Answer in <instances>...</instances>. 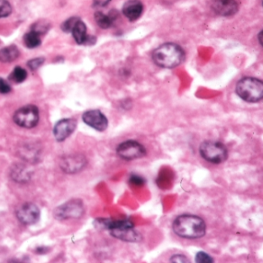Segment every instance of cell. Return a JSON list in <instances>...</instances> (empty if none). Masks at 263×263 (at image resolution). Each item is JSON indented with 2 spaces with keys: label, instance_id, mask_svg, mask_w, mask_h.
<instances>
[{
  "label": "cell",
  "instance_id": "obj_16",
  "mask_svg": "<svg viewBox=\"0 0 263 263\" xmlns=\"http://www.w3.org/2000/svg\"><path fill=\"white\" fill-rule=\"evenodd\" d=\"M19 50L16 45H10L0 50V62L11 63L19 57Z\"/></svg>",
  "mask_w": 263,
  "mask_h": 263
},
{
  "label": "cell",
  "instance_id": "obj_19",
  "mask_svg": "<svg viewBox=\"0 0 263 263\" xmlns=\"http://www.w3.org/2000/svg\"><path fill=\"white\" fill-rule=\"evenodd\" d=\"M26 78H27V72L26 70L21 67H16L10 74L9 80L14 82L15 84H21L26 80Z\"/></svg>",
  "mask_w": 263,
  "mask_h": 263
},
{
  "label": "cell",
  "instance_id": "obj_27",
  "mask_svg": "<svg viewBox=\"0 0 263 263\" xmlns=\"http://www.w3.org/2000/svg\"><path fill=\"white\" fill-rule=\"evenodd\" d=\"M11 91V86L10 84L6 80H4L3 78L0 77V94H7L10 93Z\"/></svg>",
  "mask_w": 263,
  "mask_h": 263
},
{
  "label": "cell",
  "instance_id": "obj_9",
  "mask_svg": "<svg viewBox=\"0 0 263 263\" xmlns=\"http://www.w3.org/2000/svg\"><path fill=\"white\" fill-rule=\"evenodd\" d=\"M17 217L22 224L31 225L38 223L39 220L40 210L39 207L34 203H25L17 210Z\"/></svg>",
  "mask_w": 263,
  "mask_h": 263
},
{
  "label": "cell",
  "instance_id": "obj_6",
  "mask_svg": "<svg viewBox=\"0 0 263 263\" xmlns=\"http://www.w3.org/2000/svg\"><path fill=\"white\" fill-rule=\"evenodd\" d=\"M84 214V206L80 199H71L54 210V216L59 221L79 219Z\"/></svg>",
  "mask_w": 263,
  "mask_h": 263
},
{
  "label": "cell",
  "instance_id": "obj_3",
  "mask_svg": "<svg viewBox=\"0 0 263 263\" xmlns=\"http://www.w3.org/2000/svg\"><path fill=\"white\" fill-rule=\"evenodd\" d=\"M235 92L242 100L246 102H260L263 98V81L251 76L243 77L238 81Z\"/></svg>",
  "mask_w": 263,
  "mask_h": 263
},
{
  "label": "cell",
  "instance_id": "obj_4",
  "mask_svg": "<svg viewBox=\"0 0 263 263\" xmlns=\"http://www.w3.org/2000/svg\"><path fill=\"white\" fill-rule=\"evenodd\" d=\"M199 153L203 159L210 163H223L228 158V149L222 142L216 141H206L201 144Z\"/></svg>",
  "mask_w": 263,
  "mask_h": 263
},
{
  "label": "cell",
  "instance_id": "obj_18",
  "mask_svg": "<svg viewBox=\"0 0 263 263\" xmlns=\"http://www.w3.org/2000/svg\"><path fill=\"white\" fill-rule=\"evenodd\" d=\"M23 43L27 48L34 49L39 47L42 41L39 34H36L35 32L30 31L23 37Z\"/></svg>",
  "mask_w": 263,
  "mask_h": 263
},
{
  "label": "cell",
  "instance_id": "obj_11",
  "mask_svg": "<svg viewBox=\"0 0 263 263\" xmlns=\"http://www.w3.org/2000/svg\"><path fill=\"white\" fill-rule=\"evenodd\" d=\"M77 121L74 118H64L56 122L54 128L55 139L58 142L65 141L75 132Z\"/></svg>",
  "mask_w": 263,
  "mask_h": 263
},
{
  "label": "cell",
  "instance_id": "obj_26",
  "mask_svg": "<svg viewBox=\"0 0 263 263\" xmlns=\"http://www.w3.org/2000/svg\"><path fill=\"white\" fill-rule=\"evenodd\" d=\"M129 182L133 186H142L145 184V178L137 174H132L129 178Z\"/></svg>",
  "mask_w": 263,
  "mask_h": 263
},
{
  "label": "cell",
  "instance_id": "obj_5",
  "mask_svg": "<svg viewBox=\"0 0 263 263\" xmlns=\"http://www.w3.org/2000/svg\"><path fill=\"white\" fill-rule=\"evenodd\" d=\"M13 119L18 126L30 129L37 126L39 123V109L33 104L23 106L17 110L13 115Z\"/></svg>",
  "mask_w": 263,
  "mask_h": 263
},
{
  "label": "cell",
  "instance_id": "obj_7",
  "mask_svg": "<svg viewBox=\"0 0 263 263\" xmlns=\"http://www.w3.org/2000/svg\"><path fill=\"white\" fill-rule=\"evenodd\" d=\"M117 155L125 161H133L144 158L147 155V150L141 143L133 140H128L121 143L117 146Z\"/></svg>",
  "mask_w": 263,
  "mask_h": 263
},
{
  "label": "cell",
  "instance_id": "obj_30",
  "mask_svg": "<svg viewBox=\"0 0 263 263\" xmlns=\"http://www.w3.org/2000/svg\"><path fill=\"white\" fill-rule=\"evenodd\" d=\"M258 38H259L260 44L263 45V31L260 32V34L258 35Z\"/></svg>",
  "mask_w": 263,
  "mask_h": 263
},
{
  "label": "cell",
  "instance_id": "obj_2",
  "mask_svg": "<svg viewBox=\"0 0 263 263\" xmlns=\"http://www.w3.org/2000/svg\"><path fill=\"white\" fill-rule=\"evenodd\" d=\"M186 54L179 45L174 43H164L154 50L152 59L161 68L173 69L183 63Z\"/></svg>",
  "mask_w": 263,
  "mask_h": 263
},
{
  "label": "cell",
  "instance_id": "obj_29",
  "mask_svg": "<svg viewBox=\"0 0 263 263\" xmlns=\"http://www.w3.org/2000/svg\"><path fill=\"white\" fill-rule=\"evenodd\" d=\"M47 251H48V248H46V247H38V248H37V252H38V254H45Z\"/></svg>",
  "mask_w": 263,
  "mask_h": 263
},
{
  "label": "cell",
  "instance_id": "obj_28",
  "mask_svg": "<svg viewBox=\"0 0 263 263\" xmlns=\"http://www.w3.org/2000/svg\"><path fill=\"white\" fill-rule=\"evenodd\" d=\"M170 263H188V260L185 255H182V254H176L174 256H171L170 259Z\"/></svg>",
  "mask_w": 263,
  "mask_h": 263
},
{
  "label": "cell",
  "instance_id": "obj_24",
  "mask_svg": "<svg viewBox=\"0 0 263 263\" xmlns=\"http://www.w3.org/2000/svg\"><path fill=\"white\" fill-rule=\"evenodd\" d=\"M45 63L44 57H36L27 62V66L32 71H37Z\"/></svg>",
  "mask_w": 263,
  "mask_h": 263
},
{
  "label": "cell",
  "instance_id": "obj_17",
  "mask_svg": "<svg viewBox=\"0 0 263 263\" xmlns=\"http://www.w3.org/2000/svg\"><path fill=\"white\" fill-rule=\"evenodd\" d=\"M94 19L96 24L101 29H108L113 25L114 20V15L110 13L109 15H106L102 12H96L94 14Z\"/></svg>",
  "mask_w": 263,
  "mask_h": 263
},
{
  "label": "cell",
  "instance_id": "obj_12",
  "mask_svg": "<svg viewBox=\"0 0 263 263\" xmlns=\"http://www.w3.org/2000/svg\"><path fill=\"white\" fill-rule=\"evenodd\" d=\"M211 8L218 15L231 17L239 11V4L235 0H215Z\"/></svg>",
  "mask_w": 263,
  "mask_h": 263
},
{
  "label": "cell",
  "instance_id": "obj_14",
  "mask_svg": "<svg viewBox=\"0 0 263 263\" xmlns=\"http://www.w3.org/2000/svg\"><path fill=\"white\" fill-rule=\"evenodd\" d=\"M110 232L113 237L121 241L137 243L141 240V234L135 231L133 227H124L118 229L112 230Z\"/></svg>",
  "mask_w": 263,
  "mask_h": 263
},
{
  "label": "cell",
  "instance_id": "obj_22",
  "mask_svg": "<svg viewBox=\"0 0 263 263\" xmlns=\"http://www.w3.org/2000/svg\"><path fill=\"white\" fill-rule=\"evenodd\" d=\"M13 12L11 4L7 0H0V19L9 17Z\"/></svg>",
  "mask_w": 263,
  "mask_h": 263
},
{
  "label": "cell",
  "instance_id": "obj_15",
  "mask_svg": "<svg viewBox=\"0 0 263 263\" xmlns=\"http://www.w3.org/2000/svg\"><path fill=\"white\" fill-rule=\"evenodd\" d=\"M71 34L76 43L79 45H85L86 41L89 36L87 34V26L80 19L76 22Z\"/></svg>",
  "mask_w": 263,
  "mask_h": 263
},
{
  "label": "cell",
  "instance_id": "obj_21",
  "mask_svg": "<svg viewBox=\"0 0 263 263\" xmlns=\"http://www.w3.org/2000/svg\"><path fill=\"white\" fill-rule=\"evenodd\" d=\"M50 28H51V25L48 21L39 20L32 25L31 31L35 32L36 34H39L41 37L47 34Z\"/></svg>",
  "mask_w": 263,
  "mask_h": 263
},
{
  "label": "cell",
  "instance_id": "obj_23",
  "mask_svg": "<svg viewBox=\"0 0 263 263\" xmlns=\"http://www.w3.org/2000/svg\"><path fill=\"white\" fill-rule=\"evenodd\" d=\"M80 19V18H78L76 17H71L69 18L67 20L64 21L61 24V30H63L64 33H71L74 26L76 24V22Z\"/></svg>",
  "mask_w": 263,
  "mask_h": 263
},
{
  "label": "cell",
  "instance_id": "obj_20",
  "mask_svg": "<svg viewBox=\"0 0 263 263\" xmlns=\"http://www.w3.org/2000/svg\"><path fill=\"white\" fill-rule=\"evenodd\" d=\"M13 178L17 182H26L27 180L30 179V174L28 170L24 168H22L21 165L16 166L12 171Z\"/></svg>",
  "mask_w": 263,
  "mask_h": 263
},
{
  "label": "cell",
  "instance_id": "obj_10",
  "mask_svg": "<svg viewBox=\"0 0 263 263\" xmlns=\"http://www.w3.org/2000/svg\"><path fill=\"white\" fill-rule=\"evenodd\" d=\"M82 119L87 125L97 132H104L108 128V118L99 110H91L84 112Z\"/></svg>",
  "mask_w": 263,
  "mask_h": 263
},
{
  "label": "cell",
  "instance_id": "obj_8",
  "mask_svg": "<svg viewBox=\"0 0 263 263\" xmlns=\"http://www.w3.org/2000/svg\"><path fill=\"white\" fill-rule=\"evenodd\" d=\"M87 163V159L82 154H69L59 160V167L67 174H75L83 170Z\"/></svg>",
  "mask_w": 263,
  "mask_h": 263
},
{
  "label": "cell",
  "instance_id": "obj_1",
  "mask_svg": "<svg viewBox=\"0 0 263 263\" xmlns=\"http://www.w3.org/2000/svg\"><path fill=\"white\" fill-rule=\"evenodd\" d=\"M174 234L186 239L204 237L206 224L201 217L194 215H182L174 219L172 224Z\"/></svg>",
  "mask_w": 263,
  "mask_h": 263
},
{
  "label": "cell",
  "instance_id": "obj_25",
  "mask_svg": "<svg viewBox=\"0 0 263 263\" xmlns=\"http://www.w3.org/2000/svg\"><path fill=\"white\" fill-rule=\"evenodd\" d=\"M195 262L199 263H213V258L210 256L208 254L205 252H199L195 256Z\"/></svg>",
  "mask_w": 263,
  "mask_h": 263
},
{
  "label": "cell",
  "instance_id": "obj_13",
  "mask_svg": "<svg viewBox=\"0 0 263 263\" xmlns=\"http://www.w3.org/2000/svg\"><path fill=\"white\" fill-rule=\"evenodd\" d=\"M143 11L144 5L140 0H128L122 8L123 14L131 22H134L139 19Z\"/></svg>",
  "mask_w": 263,
  "mask_h": 263
}]
</instances>
